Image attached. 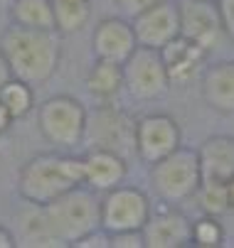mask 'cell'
Returning <instances> with one entry per match:
<instances>
[{
  "label": "cell",
  "mask_w": 234,
  "mask_h": 248,
  "mask_svg": "<svg viewBox=\"0 0 234 248\" xmlns=\"http://www.w3.org/2000/svg\"><path fill=\"white\" fill-rule=\"evenodd\" d=\"M0 52L15 79L30 86L47 84L62 59V34L57 30H35L13 25L0 34Z\"/></svg>",
  "instance_id": "obj_1"
},
{
  "label": "cell",
  "mask_w": 234,
  "mask_h": 248,
  "mask_svg": "<svg viewBox=\"0 0 234 248\" xmlns=\"http://www.w3.org/2000/svg\"><path fill=\"white\" fill-rule=\"evenodd\" d=\"M77 185H84V157L69 153H40L17 172L20 199L37 206H45Z\"/></svg>",
  "instance_id": "obj_2"
},
{
  "label": "cell",
  "mask_w": 234,
  "mask_h": 248,
  "mask_svg": "<svg viewBox=\"0 0 234 248\" xmlns=\"http://www.w3.org/2000/svg\"><path fill=\"white\" fill-rule=\"evenodd\" d=\"M40 209L50 233L59 241V246H74L84 233L101 226V194L86 185L72 187Z\"/></svg>",
  "instance_id": "obj_3"
},
{
  "label": "cell",
  "mask_w": 234,
  "mask_h": 248,
  "mask_svg": "<svg viewBox=\"0 0 234 248\" xmlns=\"http://www.w3.org/2000/svg\"><path fill=\"white\" fill-rule=\"evenodd\" d=\"M136 121L116 103H96L91 111L86 108L84 150H109L126 160L136 157Z\"/></svg>",
  "instance_id": "obj_4"
},
{
  "label": "cell",
  "mask_w": 234,
  "mask_h": 248,
  "mask_svg": "<svg viewBox=\"0 0 234 248\" xmlns=\"http://www.w3.org/2000/svg\"><path fill=\"white\" fill-rule=\"evenodd\" d=\"M202 185L200 160L195 148L180 145L170 155L150 165V187L165 204H183L192 199Z\"/></svg>",
  "instance_id": "obj_5"
},
{
  "label": "cell",
  "mask_w": 234,
  "mask_h": 248,
  "mask_svg": "<svg viewBox=\"0 0 234 248\" xmlns=\"http://www.w3.org/2000/svg\"><path fill=\"white\" fill-rule=\"evenodd\" d=\"M37 125L42 138L59 150H74L82 145L86 125V106L74 96H52L37 108Z\"/></svg>",
  "instance_id": "obj_6"
},
{
  "label": "cell",
  "mask_w": 234,
  "mask_h": 248,
  "mask_svg": "<svg viewBox=\"0 0 234 248\" xmlns=\"http://www.w3.org/2000/svg\"><path fill=\"white\" fill-rule=\"evenodd\" d=\"M121 69H123V91L136 101H155L170 89L158 49L136 47L131 57L121 64Z\"/></svg>",
  "instance_id": "obj_7"
},
{
  "label": "cell",
  "mask_w": 234,
  "mask_h": 248,
  "mask_svg": "<svg viewBox=\"0 0 234 248\" xmlns=\"http://www.w3.org/2000/svg\"><path fill=\"white\" fill-rule=\"evenodd\" d=\"M150 209V199L143 189L118 185L101 194V229L109 233L143 229Z\"/></svg>",
  "instance_id": "obj_8"
},
{
  "label": "cell",
  "mask_w": 234,
  "mask_h": 248,
  "mask_svg": "<svg viewBox=\"0 0 234 248\" xmlns=\"http://www.w3.org/2000/svg\"><path fill=\"white\" fill-rule=\"evenodd\" d=\"M183 145V130L168 113H146L136 121V157L153 165Z\"/></svg>",
  "instance_id": "obj_9"
},
{
  "label": "cell",
  "mask_w": 234,
  "mask_h": 248,
  "mask_svg": "<svg viewBox=\"0 0 234 248\" xmlns=\"http://www.w3.org/2000/svg\"><path fill=\"white\" fill-rule=\"evenodd\" d=\"M178 15L180 37L200 45L207 52H212L222 37H227L215 0H178Z\"/></svg>",
  "instance_id": "obj_10"
},
{
  "label": "cell",
  "mask_w": 234,
  "mask_h": 248,
  "mask_svg": "<svg viewBox=\"0 0 234 248\" xmlns=\"http://www.w3.org/2000/svg\"><path fill=\"white\" fill-rule=\"evenodd\" d=\"M131 27L138 47H150V49L165 47L180 34L178 0H155L153 5L131 17Z\"/></svg>",
  "instance_id": "obj_11"
},
{
  "label": "cell",
  "mask_w": 234,
  "mask_h": 248,
  "mask_svg": "<svg viewBox=\"0 0 234 248\" xmlns=\"http://www.w3.org/2000/svg\"><path fill=\"white\" fill-rule=\"evenodd\" d=\"M165 204V202H163ZM190 219L178 209V204H165L150 214L141 229L143 248H185L190 246Z\"/></svg>",
  "instance_id": "obj_12"
},
{
  "label": "cell",
  "mask_w": 234,
  "mask_h": 248,
  "mask_svg": "<svg viewBox=\"0 0 234 248\" xmlns=\"http://www.w3.org/2000/svg\"><path fill=\"white\" fill-rule=\"evenodd\" d=\"M136 47H138V42H136V34H133L131 20H126L121 15L104 17L94 27V34H91L94 59L123 64Z\"/></svg>",
  "instance_id": "obj_13"
},
{
  "label": "cell",
  "mask_w": 234,
  "mask_h": 248,
  "mask_svg": "<svg viewBox=\"0 0 234 248\" xmlns=\"http://www.w3.org/2000/svg\"><path fill=\"white\" fill-rule=\"evenodd\" d=\"M158 52H160V59H163L170 86L173 84H190L192 79H197L200 72L207 66V54H210L207 49L180 37V34L175 40H170L165 47H160Z\"/></svg>",
  "instance_id": "obj_14"
},
{
  "label": "cell",
  "mask_w": 234,
  "mask_h": 248,
  "mask_svg": "<svg viewBox=\"0 0 234 248\" xmlns=\"http://www.w3.org/2000/svg\"><path fill=\"white\" fill-rule=\"evenodd\" d=\"M202 185H227L234 177V135H210L197 150Z\"/></svg>",
  "instance_id": "obj_15"
},
{
  "label": "cell",
  "mask_w": 234,
  "mask_h": 248,
  "mask_svg": "<svg viewBox=\"0 0 234 248\" xmlns=\"http://www.w3.org/2000/svg\"><path fill=\"white\" fill-rule=\"evenodd\" d=\"M84 185L104 194L126 182L128 160L109 150H84Z\"/></svg>",
  "instance_id": "obj_16"
},
{
  "label": "cell",
  "mask_w": 234,
  "mask_h": 248,
  "mask_svg": "<svg viewBox=\"0 0 234 248\" xmlns=\"http://www.w3.org/2000/svg\"><path fill=\"white\" fill-rule=\"evenodd\" d=\"M202 98L217 113L234 116V59H222L202 69Z\"/></svg>",
  "instance_id": "obj_17"
},
{
  "label": "cell",
  "mask_w": 234,
  "mask_h": 248,
  "mask_svg": "<svg viewBox=\"0 0 234 248\" xmlns=\"http://www.w3.org/2000/svg\"><path fill=\"white\" fill-rule=\"evenodd\" d=\"M86 91L96 103H116L123 93V69L116 62L94 59L86 74Z\"/></svg>",
  "instance_id": "obj_18"
},
{
  "label": "cell",
  "mask_w": 234,
  "mask_h": 248,
  "mask_svg": "<svg viewBox=\"0 0 234 248\" xmlns=\"http://www.w3.org/2000/svg\"><path fill=\"white\" fill-rule=\"evenodd\" d=\"M10 22L20 27L54 30V8L52 0H13Z\"/></svg>",
  "instance_id": "obj_19"
},
{
  "label": "cell",
  "mask_w": 234,
  "mask_h": 248,
  "mask_svg": "<svg viewBox=\"0 0 234 248\" xmlns=\"http://www.w3.org/2000/svg\"><path fill=\"white\" fill-rule=\"evenodd\" d=\"M17 246H42V248H59V241L50 233L42 209L37 204H27L25 202V214L20 219V236Z\"/></svg>",
  "instance_id": "obj_20"
},
{
  "label": "cell",
  "mask_w": 234,
  "mask_h": 248,
  "mask_svg": "<svg viewBox=\"0 0 234 248\" xmlns=\"http://www.w3.org/2000/svg\"><path fill=\"white\" fill-rule=\"evenodd\" d=\"M54 8V30L62 34H74L91 20V3L84 0H52Z\"/></svg>",
  "instance_id": "obj_21"
},
{
  "label": "cell",
  "mask_w": 234,
  "mask_h": 248,
  "mask_svg": "<svg viewBox=\"0 0 234 248\" xmlns=\"http://www.w3.org/2000/svg\"><path fill=\"white\" fill-rule=\"evenodd\" d=\"M0 103H3L10 111V116L17 121L35 108V86H30L27 81L13 77L10 81L3 84V89H0Z\"/></svg>",
  "instance_id": "obj_22"
},
{
  "label": "cell",
  "mask_w": 234,
  "mask_h": 248,
  "mask_svg": "<svg viewBox=\"0 0 234 248\" xmlns=\"http://www.w3.org/2000/svg\"><path fill=\"white\" fill-rule=\"evenodd\" d=\"M190 246L197 248H219L224 246V229L219 224V217L205 214L190 224Z\"/></svg>",
  "instance_id": "obj_23"
},
{
  "label": "cell",
  "mask_w": 234,
  "mask_h": 248,
  "mask_svg": "<svg viewBox=\"0 0 234 248\" xmlns=\"http://www.w3.org/2000/svg\"><path fill=\"white\" fill-rule=\"evenodd\" d=\"M195 197L200 199V209H202V214L222 217L224 211H229L227 185H200V189H197Z\"/></svg>",
  "instance_id": "obj_24"
},
{
  "label": "cell",
  "mask_w": 234,
  "mask_h": 248,
  "mask_svg": "<svg viewBox=\"0 0 234 248\" xmlns=\"http://www.w3.org/2000/svg\"><path fill=\"white\" fill-rule=\"evenodd\" d=\"M109 248H143V233H141V229L109 233Z\"/></svg>",
  "instance_id": "obj_25"
},
{
  "label": "cell",
  "mask_w": 234,
  "mask_h": 248,
  "mask_svg": "<svg viewBox=\"0 0 234 248\" xmlns=\"http://www.w3.org/2000/svg\"><path fill=\"white\" fill-rule=\"evenodd\" d=\"M72 248H109V231H104L101 226L84 233Z\"/></svg>",
  "instance_id": "obj_26"
},
{
  "label": "cell",
  "mask_w": 234,
  "mask_h": 248,
  "mask_svg": "<svg viewBox=\"0 0 234 248\" xmlns=\"http://www.w3.org/2000/svg\"><path fill=\"white\" fill-rule=\"evenodd\" d=\"M217 10H219V17H222L224 34L234 42V0H217Z\"/></svg>",
  "instance_id": "obj_27"
},
{
  "label": "cell",
  "mask_w": 234,
  "mask_h": 248,
  "mask_svg": "<svg viewBox=\"0 0 234 248\" xmlns=\"http://www.w3.org/2000/svg\"><path fill=\"white\" fill-rule=\"evenodd\" d=\"M153 3L155 0H114V5L121 10V17H126V20H131L133 15H138L141 10H146Z\"/></svg>",
  "instance_id": "obj_28"
},
{
  "label": "cell",
  "mask_w": 234,
  "mask_h": 248,
  "mask_svg": "<svg viewBox=\"0 0 234 248\" xmlns=\"http://www.w3.org/2000/svg\"><path fill=\"white\" fill-rule=\"evenodd\" d=\"M17 246V238H15V233L8 229V226H3L0 224V248H15Z\"/></svg>",
  "instance_id": "obj_29"
},
{
  "label": "cell",
  "mask_w": 234,
  "mask_h": 248,
  "mask_svg": "<svg viewBox=\"0 0 234 248\" xmlns=\"http://www.w3.org/2000/svg\"><path fill=\"white\" fill-rule=\"evenodd\" d=\"M13 123H15V118L10 116V111L5 108V106L0 103V133H8Z\"/></svg>",
  "instance_id": "obj_30"
},
{
  "label": "cell",
  "mask_w": 234,
  "mask_h": 248,
  "mask_svg": "<svg viewBox=\"0 0 234 248\" xmlns=\"http://www.w3.org/2000/svg\"><path fill=\"white\" fill-rule=\"evenodd\" d=\"M10 79H13V72H10V66H8V62H5L3 52H0V89H3V84H5V81H10Z\"/></svg>",
  "instance_id": "obj_31"
},
{
  "label": "cell",
  "mask_w": 234,
  "mask_h": 248,
  "mask_svg": "<svg viewBox=\"0 0 234 248\" xmlns=\"http://www.w3.org/2000/svg\"><path fill=\"white\" fill-rule=\"evenodd\" d=\"M227 204H229V209H234V177L227 182Z\"/></svg>",
  "instance_id": "obj_32"
},
{
  "label": "cell",
  "mask_w": 234,
  "mask_h": 248,
  "mask_svg": "<svg viewBox=\"0 0 234 248\" xmlns=\"http://www.w3.org/2000/svg\"><path fill=\"white\" fill-rule=\"evenodd\" d=\"M84 3H91V0H84Z\"/></svg>",
  "instance_id": "obj_33"
},
{
  "label": "cell",
  "mask_w": 234,
  "mask_h": 248,
  "mask_svg": "<svg viewBox=\"0 0 234 248\" xmlns=\"http://www.w3.org/2000/svg\"><path fill=\"white\" fill-rule=\"evenodd\" d=\"M215 3H217V0H215Z\"/></svg>",
  "instance_id": "obj_34"
}]
</instances>
